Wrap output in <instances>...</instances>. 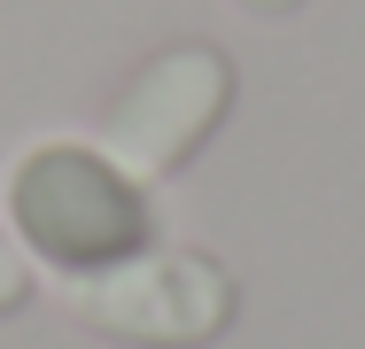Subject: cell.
<instances>
[{
  "label": "cell",
  "instance_id": "7a4b0ae2",
  "mask_svg": "<svg viewBox=\"0 0 365 349\" xmlns=\"http://www.w3.org/2000/svg\"><path fill=\"white\" fill-rule=\"evenodd\" d=\"M78 311L133 349H202L233 318V279L195 249H171V256L133 249L125 264L78 279Z\"/></svg>",
  "mask_w": 365,
  "mask_h": 349
},
{
  "label": "cell",
  "instance_id": "5b68a950",
  "mask_svg": "<svg viewBox=\"0 0 365 349\" xmlns=\"http://www.w3.org/2000/svg\"><path fill=\"white\" fill-rule=\"evenodd\" d=\"M241 8H249V16H295L303 0H241Z\"/></svg>",
  "mask_w": 365,
  "mask_h": 349
},
{
  "label": "cell",
  "instance_id": "277c9868",
  "mask_svg": "<svg viewBox=\"0 0 365 349\" xmlns=\"http://www.w3.org/2000/svg\"><path fill=\"white\" fill-rule=\"evenodd\" d=\"M24 303H31V272H24V256L0 241V318H8V311H24Z\"/></svg>",
  "mask_w": 365,
  "mask_h": 349
},
{
  "label": "cell",
  "instance_id": "3957f363",
  "mask_svg": "<svg viewBox=\"0 0 365 349\" xmlns=\"http://www.w3.org/2000/svg\"><path fill=\"white\" fill-rule=\"evenodd\" d=\"M225 109H233V63H225L218 47L187 39V47H171V55H155V63L117 93L109 147H117V163H133V171H179V163L202 155V140L225 125Z\"/></svg>",
  "mask_w": 365,
  "mask_h": 349
},
{
  "label": "cell",
  "instance_id": "6da1fadb",
  "mask_svg": "<svg viewBox=\"0 0 365 349\" xmlns=\"http://www.w3.org/2000/svg\"><path fill=\"white\" fill-rule=\"evenodd\" d=\"M8 209L16 225L31 233V249L63 272H109L140 249L148 233V209H140V187L93 155V147H31L16 163V187H8Z\"/></svg>",
  "mask_w": 365,
  "mask_h": 349
}]
</instances>
